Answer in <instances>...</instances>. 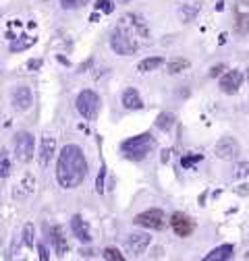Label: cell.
Wrapping results in <instances>:
<instances>
[{
	"label": "cell",
	"mask_w": 249,
	"mask_h": 261,
	"mask_svg": "<svg viewBox=\"0 0 249 261\" xmlns=\"http://www.w3.org/2000/svg\"><path fill=\"white\" fill-rule=\"evenodd\" d=\"M87 174V162L79 145H65L58 153L56 164V180L62 189H75L83 182Z\"/></svg>",
	"instance_id": "cell-1"
},
{
	"label": "cell",
	"mask_w": 249,
	"mask_h": 261,
	"mask_svg": "<svg viewBox=\"0 0 249 261\" xmlns=\"http://www.w3.org/2000/svg\"><path fill=\"white\" fill-rule=\"evenodd\" d=\"M120 149L129 160H143L152 149H156V139L150 133H143V135H137V137L122 141Z\"/></svg>",
	"instance_id": "cell-2"
},
{
	"label": "cell",
	"mask_w": 249,
	"mask_h": 261,
	"mask_svg": "<svg viewBox=\"0 0 249 261\" xmlns=\"http://www.w3.org/2000/svg\"><path fill=\"white\" fill-rule=\"evenodd\" d=\"M110 48L120 56H131L137 52L139 44L135 42V34H131L124 25H118L110 36Z\"/></svg>",
	"instance_id": "cell-3"
},
{
	"label": "cell",
	"mask_w": 249,
	"mask_h": 261,
	"mask_svg": "<svg viewBox=\"0 0 249 261\" xmlns=\"http://www.w3.org/2000/svg\"><path fill=\"white\" fill-rule=\"evenodd\" d=\"M75 106H77L79 114H81L85 120H96L98 114H100V97H98L96 91L83 89V91L77 95Z\"/></svg>",
	"instance_id": "cell-4"
},
{
	"label": "cell",
	"mask_w": 249,
	"mask_h": 261,
	"mask_svg": "<svg viewBox=\"0 0 249 261\" xmlns=\"http://www.w3.org/2000/svg\"><path fill=\"white\" fill-rule=\"evenodd\" d=\"M133 224H137L141 228H147V230H162V228L166 226V214L158 207H152L147 212L137 214Z\"/></svg>",
	"instance_id": "cell-5"
},
{
	"label": "cell",
	"mask_w": 249,
	"mask_h": 261,
	"mask_svg": "<svg viewBox=\"0 0 249 261\" xmlns=\"http://www.w3.org/2000/svg\"><path fill=\"white\" fill-rule=\"evenodd\" d=\"M34 147H36V141H34V135L31 133H19L15 137V155L19 162H29L34 158Z\"/></svg>",
	"instance_id": "cell-6"
},
{
	"label": "cell",
	"mask_w": 249,
	"mask_h": 261,
	"mask_svg": "<svg viewBox=\"0 0 249 261\" xmlns=\"http://www.w3.org/2000/svg\"><path fill=\"white\" fill-rule=\"evenodd\" d=\"M214 153H216V158L231 162V160H237V158H239V153H241V145H239V141H237L235 137H222L220 141L216 143Z\"/></svg>",
	"instance_id": "cell-7"
},
{
	"label": "cell",
	"mask_w": 249,
	"mask_h": 261,
	"mask_svg": "<svg viewBox=\"0 0 249 261\" xmlns=\"http://www.w3.org/2000/svg\"><path fill=\"white\" fill-rule=\"evenodd\" d=\"M11 102H13L15 110H29L31 104H34V93H31V89L27 85H17L13 89Z\"/></svg>",
	"instance_id": "cell-8"
},
{
	"label": "cell",
	"mask_w": 249,
	"mask_h": 261,
	"mask_svg": "<svg viewBox=\"0 0 249 261\" xmlns=\"http://www.w3.org/2000/svg\"><path fill=\"white\" fill-rule=\"evenodd\" d=\"M170 226H172V230L177 237H189L193 230H195V222L189 218V216H185V214H175L170 218Z\"/></svg>",
	"instance_id": "cell-9"
},
{
	"label": "cell",
	"mask_w": 249,
	"mask_h": 261,
	"mask_svg": "<svg viewBox=\"0 0 249 261\" xmlns=\"http://www.w3.org/2000/svg\"><path fill=\"white\" fill-rule=\"evenodd\" d=\"M150 243H152V237H150V234L135 232V234H129V239H127V243H124V247H127V251H129L133 257H137V255H141V253L150 247Z\"/></svg>",
	"instance_id": "cell-10"
},
{
	"label": "cell",
	"mask_w": 249,
	"mask_h": 261,
	"mask_svg": "<svg viewBox=\"0 0 249 261\" xmlns=\"http://www.w3.org/2000/svg\"><path fill=\"white\" fill-rule=\"evenodd\" d=\"M241 83H243V73L237 71V69H233V71H229V73L222 75V79H220V89H222L225 93L233 95V93L239 91Z\"/></svg>",
	"instance_id": "cell-11"
},
{
	"label": "cell",
	"mask_w": 249,
	"mask_h": 261,
	"mask_svg": "<svg viewBox=\"0 0 249 261\" xmlns=\"http://www.w3.org/2000/svg\"><path fill=\"white\" fill-rule=\"evenodd\" d=\"M54 151H56V139L50 137V135H46V137L42 139L40 153H38V160H40V166H42V168H46V166L50 164V160H52Z\"/></svg>",
	"instance_id": "cell-12"
},
{
	"label": "cell",
	"mask_w": 249,
	"mask_h": 261,
	"mask_svg": "<svg viewBox=\"0 0 249 261\" xmlns=\"http://www.w3.org/2000/svg\"><path fill=\"white\" fill-rule=\"evenodd\" d=\"M34 191H36V178L31 174H25L21 178V182L15 187V199L17 201H25Z\"/></svg>",
	"instance_id": "cell-13"
},
{
	"label": "cell",
	"mask_w": 249,
	"mask_h": 261,
	"mask_svg": "<svg viewBox=\"0 0 249 261\" xmlns=\"http://www.w3.org/2000/svg\"><path fill=\"white\" fill-rule=\"evenodd\" d=\"M71 230L73 234L81 241V243H91V232H89V226L81 216H73L71 218Z\"/></svg>",
	"instance_id": "cell-14"
},
{
	"label": "cell",
	"mask_w": 249,
	"mask_h": 261,
	"mask_svg": "<svg viewBox=\"0 0 249 261\" xmlns=\"http://www.w3.org/2000/svg\"><path fill=\"white\" fill-rule=\"evenodd\" d=\"M122 106L127 110H141L143 108V100L135 87H129V89L122 91Z\"/></svg>",
	"instance_id": "cell-15"
},
{
	"label": "cell",
	"mask_w": 249,
	"mask_h": 261,
	"mask_svg": "<svg viewBox=\"0 0 249 261\" xmlns=\"http://www.w3.org/2000/svg\"><path fill=\"white\" fill-rule=\"evenodd\" d=\"M233 253H235L233 245H220L206 255V261H227V259H233Z\"/></svg>",
	"instance_id": "cell-16"
},
{
	"label": "cell",
	"mask_w": 249,
	"mask_h": 261,
	"mask_svg": "<svg viewBox=\"0 0 249 261\" xmlns=\"http://www.w3.org/2000/svg\"><path fill=\"white\" fill-rule=\"evenodd\" d=\"M52 243H54V249H56V253H58L60 257L69 251L67 239H65V234H62V228H60V226H54V228H52Z\"/></svg>",
	"instance_id": "cell-17"
},
{
	"label": "cell",
	"mask_w": 249,
	"mask_h": 261,
	"mask_svg": "<svg viewBox=\"0 0 249 261\" xmlns=\"http://www.w3.org/2000/svg\"><path fill=\"white\" fill-rule=\"evenodd\" d=\"M200 11H202L200 5H183V7L179 9V19H181L183 23H191V21L200 15Z\"/></svg>",
	"instance_id": "cell-18"
},
{
	"label": "cell",
	"mask_w": 249,
	"mask_h": 261,
	"mask_svg": "<svg viewBox=\"0 0 249 261\" xmlns=\"http://www.w3.org/2000/svg\"><path fill=\"white\" fill-rule=\"evenodd\" d=\"M164 64V58H160V56H154V58H145V60H141L139 64H137V71L139 73H150V71H156V69H160Z\"/></svg>",
	"instance_id": "cell-19"
},
{
	"label": "cell",
	"mask_w": 249,
	"mask_h": 261,
	"mask_svg": "<svg viewBox=\"0 0 249 261\" xmlns=\"http://www.w3.org/2000/svg\"><path fill=\"white\" fill-rule=\"evenodd\" d=\"M185 69H189V60H185V58H177V60H170L166 64V71L170 75H177V73H183Z\"/></svg>",
	"instance_id": "cell-20"
},
{
	"label": "cell",
	"mask_w": 249,
	"mask_h": 261,
	"mask_svg": "<svg viewBox=\"0 0 249 261\" xmlns=\"http://www.w3.org/2000/svg\"><path fill=\"white\" fill-rule=\"evenodd\" d=\"M172 124H175V114L172 112H162L158 118H156V126H158L160 130H168V128H172Z\"/></svg>",
	"instance_id": "cell-21"
},
{
	"label": "cell",
	"mask_w": 249,
	"mask_h": 261,
	"mask_svg": "<svg viewBox=\"0 0 249 261\" xmlns=\"http://www.w3.org/2000/svg\"><path fill=\"white\" fill-rule=\"evenodd\" d=\"M36 44V38H29V36H21V40L13 42L11 44V52H21V50H27Z\"/></svg>",
	"instance_id": "cell-22"
},
{
	"label": "cell",
	"mask_w": 249,
	"mask_h": 261,
	"mask_svg": "<svg viewBox=\"0 0 249 261\" xmlns=\"http://www.w3.org/2000/svg\"><path fill=\"white\" fill-rule=\"evenodd\" d=\"M11 174V158L7 149H0V178H7Z\"/></svg>",
	"instance_id": "cell-23"
},
{
	"label": "cell",
	"mask_w": 249,
	"mask_h": 261,
	"mask_svg": "<svg viewBox=\"0 0 249 261\" xmlns=\"http://www.w3.org/2000/svg\"><path fill=\"white\" fill-rule=\"evenodd\" d=\"M127 19L131 21V25H133V27H135V29L139 31L141 36H147V25H145V21H143V19H141L139 15H129Z\"/></svg>",
	"instance_id": "cell-24"
},
{
	"label": "cell",
	"mask_w": 249,
	"mask_h": 261,
	"mask_svg": "<svg viewBox=\"0 0 249 261\" xmlns=\"http://www.w3.org/2000/svg\"><path fill=\"white\" fill-rule=\"evenodd\" d=\"M249 176V162H239L233 170V178H247Z\"/></svg>",
	"instance_id": "cell-25"
},
{
	"label": "cell",
	"mask_w": 249,
	"mask_h": 261,
	"mask_svg": "<svg viewBox=\"0 0 249 261\" xmlns=\"http://www.w3.org/2000/svg\"><path fill=\"white\" fill-rule=\"evenodd\" d=\"M102 257L106 259V261H122L124 257H122V253L118 251V249H112V247H108V249H104V253H102Z\"/></svg>",
	"instance_id": "cell-26"
},
{
	"label": "cell",
	"mask_w": 249,
	"mask_h": 261,
	"mask_svg": "<svg viewBox=\"0 0 249 261\" xmlns=\"http://www.w3.org/2000/svg\"><path fill=\"white\" fill-rule=\"evenodd\" d=\"M23 241L27 247H34V224H25L23 228Z\"/></svg>",
	"instance_id": "cell-27"
},
{
	"label": "cell",
	"mask_w": 249,
	"mask_h": 261,
	"mask_svg": "<svg viewBox=\"0 0 249 261\" xmlns=\"http://www.w3.org/2000/svg\"><path fill=\"white\" fill-rule=\"evenodd\" d=\"M96 11H102V13L110 15L114 11V3H112V0H98V3H96Z\"/></svg>",
	"instance_id": "cell-28"
},
{
	"label": "cell",
	"mask_w": 249,
	"mask_h": 261,
	"mask_svg": "<svg viewBox=\"0 0 249 261\" xmlns=\"http://www.w3.org/2000/svg\"><path fill=\"white\" fill-rule=\"evenodd\" d=\"M87 3V0H60V7L62 9H67V11H71V9H79V7H83Z\"/></svg>",
	"instance_id": "cell-29"
},
{
	"label": "cell",
	"mask_w": 249,
	"mask_h": 261,
	"mask_svg": "<svg viewBox=\"0 0 249 261\" xmlns=\"http://www.w3.org/2000/svg\"><path fill=\"white\" fill-rule=\"evenodd\" d=\"M202 160V153H195V155H189V158H183V166L185 168H189L191 164H195V162Z\"/></svg>",
	"instance_id": "cell-30"
},
{
	"label": "cell",
	"mask_w": 249,
	"mask_h": 261,
	"mask_svg": "<svg viewBox=\"0 0 249 261\" xmlns=\"http://www.w3.org/2000/svg\"><path fill=\"white\" fill-rule=\"evenodd\" d=\"M104 174H106V170L102 168L100 174H98V180H96V191L98 193H104Z\"/></svg>",
	"instance_id": "cell-31"
},
{
	"label": "cell",
	"mask_w": 249,
	"mask_h": 261,
	"mask_svg": "<svg viewBox=\"0 0 249 261\" xmlns=\"http://www.w3.org/2000/svg\"><path fill=\"white\" fill-rule=\"evenodd\" d=\"M227 67L225 64H216V67H212L210 69V77H218V75H222V71H225Z\"/></svg>",
	"instance_id": "cell-32"
},
{
	"label": "cell",
	"mask_w": 249,
	"mask_h": 261,
	"mask_svg": "<svg viewBox=\"0 0 249 261\" xmlns=\"http://www.w3.org/2000/svg\"><path fill=\"white\" fill-rule=\"evenodd\" d=\"M42 67V60H29L27 62V69H31V71H36V69H40Z\"/></svg>",
	"instance_id": "cell-33"
},
{
	"label": "cell",
	"mask_w": 249,
	"mask_h": 261,
	"mask_svg": "<svg viewBox=\"0 0 249 261\" xmlns=\"http://www.w3.org/2000/svg\"><path fill=\"white\" fill-rule=\"evenodd\" d=\"M38 251H40V259H42V261H48V251H46V247H44V245H38Z\"/></svg>",
	"instance_id": "cell-34"
},
{
	"label": "cell",
	"mask_w": 249,
	"mask_h": 261,
	"mask_svg": "<svg viewBox=\"0 0 249 261\" xmlns=\"http://www.w3.org/2000/svg\"><path fill=\"white\" fill-rule=\"evenodd\" d=\"M168 158H170V151H164V155H162V162H168Z\"/></svg>",
	"instance_id": "cell-35"
},
{
	"label": "cell",
	"mask_w": 249,
	"mask_h": 261,
	"mask_svg": "<svg viewBox=\"0 0 249 261\" xmlns=\"http://www.w3.org/2000/svg\"><path fill=\"white\" fill-rule=\"evenodd\" d=\"M118 3H129V0H118Z\"/></svg>",
	"instance_id": "cell-36"
}]
</instances>
